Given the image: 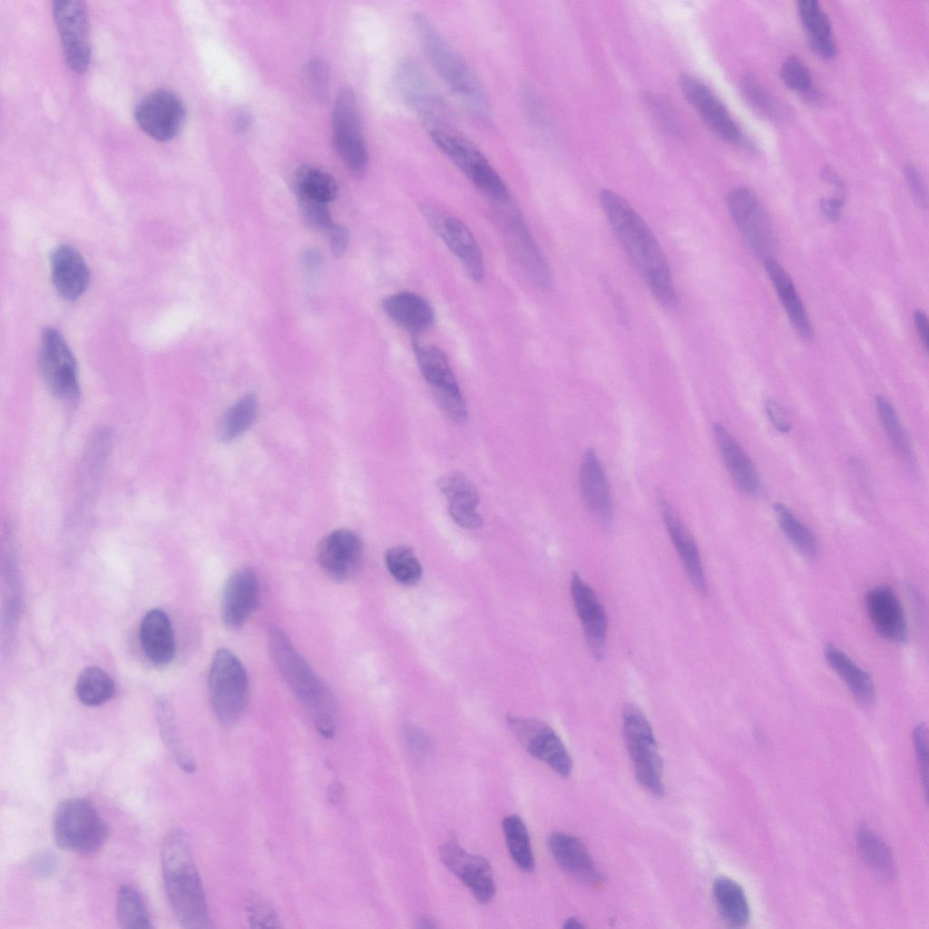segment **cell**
Listing matches in <instances>:
<instances>
[{"label":"cell","mask_w":929,"mask_h":929,"mask_svg":"<svg viewBox=\"0 0 929 929\" xmlns=\"http://www.w3.org/2000/svg\"><path fill=\"white\" fill-rule=\"evenodd\" d=\"M600 201L611 230L655 299L666 308H675L679 298L670 264L650 227L616 192L602 190Z\"/></svg>","instance_id":"1"},{"label":"cell","mask_w":929,"mask_h":929,"mask_svg":"<svg viewBox=\"0 0 929 929\" xmlns=\"http://www.w3.org/2000/svg\"><path fill=\"white\" fill-rule=\"evenodd\" d=\"M161 870L166 895L180 924L189 929L211 928L213 925L191 842L182 829L172 828L165 835L161 847Z\"/></svg>","instance_id":"2"},{"label":"cell","mask_w":929,"mask_h":929,"mask_svg":"<svg viewBox=\"0 0 929 929\" xmlns=\"http://www.w3.org/2000/svg\"><path fill=\"white\" fill-rule=\"evenodd\" d=\"M268 637L269 652L279 674L311 717L318 733L331 738L336 729V705L329 689L281 629L271 627Z\"/></svg>","instance_id":"3"},{"label":"cell","mask_w":929,"mask_h":929,"mask_svg":"<svg viewBox=\"0 0 929 929\" xmlns=\"http://www.w3.org/2000/svg\"><path fill=\"white\" fill-rule=\"evenodd\" d=\"M412 23L419 44L439 77L474 114L488 120L489 100L470 64L425 14L415 13Z\"/></svg>","instance_id":"4"},{"label":"cell","mask_w":929,"mask_h":929,"mask_svg":"<svg viewBox=\"0 0 929 929\" xmlns=\"http://www.w3.org/2000/svg\"><path fill=\"white\" fill-rule=\"evenodd\" d=\"M434 143L494 206L512 202L504 181L481 150L449 122L424 125Z\"/></svg>","instance_id":"5"},{"label":"cell","mask_w":929,"mask_h":929,"mask_svg":"<svg viewBox=\"0 0 929 929\" xmlns=\"http://www.w3.org/2000/svg\"><path fill=\"white\" fill-rule=\"evenodd\" d=\"M56 845L83 856L97 853L108 836V826L86 799L72 797L62 801L54 817Z\"/></svg>","instance_id":"6"},{"label":"cell","mask_w":929,"mask_h":929,"mask_svg":"<svg viewBox=\"0 0 929 929\" xmlns=\"http://www.w3.org/2000/svg\"><path fill=\"white\" fill-rule=\"evenodd\" d=\"M208 684L218 720L225 726L234 724L247 706L249 681L244 666L233 652L221 648L214 653Z\"/></svg>","instance_id":"7"},{"label":"cell","mask_w":929,"mask_h":929,"mask_svg":"<svg viewBox=\"0 0 929 929\" xmlns=\"http://www.w3.org/2000/svg\"><path fill=\"white\" fill-rule=\"evenodd\" d=\"M622 727L638 782L654 796L661 797L663 765L650 722L638 707L630 704L623 710Z\"/></svg>","instance_id":"8"},{"label":"cell","mask_w":929,"mask_h":929,"mask_svg":"<svg viewBox=\"0 0 929 929\" xmlns=\"http://www.w3.org/2000/svg\"><path fill=\"white\" fill-rule=\"evenodd\" d=\"M335 148L351 173L362 175L368 162L360 113L355 93L343 88L337 96L333 112Z\"/></svg>","instance_id":"9"},{"label":"cell","mask_w":929,"mask_h":929,"mask_svg":"<svg viewBox=\"0 0 929 929\" xmlns=\"http://www.w3.org/2000/svg\"><path fill=\"white\" fill-rule=\"evenodd\" d=\"M494 208L518 266L537 288L549 290L553 286L549 265L520 214L512 202Z\"/></svg>","instance_id":"10"},{"label":"cell","mask_w":929,"mask_h":929,"mask_svg":"<svg viewBox=\"0 0 929 929\" xmlns=\"http://www.w3.org/2000/svg\"><path fill=\"white\" fill-rule=\"evenodd\" d=\"M729 214L749 249L758 258L771 257L776 240L769 216L748 188L732 190L727 197Z\"/></svg>","instance_id":"11"},{"label":"cell","mask_w":929,"mask_h":929,"mask_svg":"<svg viewBox=\"0 0 929 929\" xmlns=\"http://www.w3.org/2000/svg\"><path fill=\"white\" fill-rule=\"evenodd\" d=\"M420 210L432 230L459 259L467 276L479 282L484 275L481 249L469 228L438 206L423 202Z\"/></svg>","instance_id":"12"},{"label":"cell","mask_w":929,"mask_h":929,"mask_svg":"<svg viewBox=\"0 0 929 929\" xmlns=\"http://www.w3.org/2000/svg\"><path fill=\"white\" fill-rule=\"evenodd\" d=\"M38 364L44 382L52 393L63 399L76 397L79 392L76 361L58 330L48 328L43 331Z\"/></svg>","instance_id":"13"},{"label":"cell","mask_w":929,"mask_h":929,"mask_svg":"<svg viewBox=\"0 0 929 929\" xmlns=\"http://www.w3.org/2000/svg\"><path fill=\"white\" fill-rule=\"evenodd\" d=\"M53 16L69 67L76 73H84L92 56L90 24L84 3L54 1Z\"/></svg>","instance_id":"14"},{"label":"cell","mask_w":929,"mask_h":929,"mask_svg":"<svg viewBox=\"0 0 929 929\" xmlns=\"http://www.w3.org/2000/svg\"><path fill=\"white\" fill-rule=\"evenodd\" d=\"M506 722L521 745L532 756L562 777L571 773L572 758L560 737L548 724L517 715H507Z\"/></svg>","instance_id":"15"},{"label":"cell","mask_w":929,"mask_h":929,"mask_svg":"<svg viewBox=\"0 0 929 929\" xmlns=\"http://www.w3.org/2000/svg\"><path fill=\"white\" fill-rule=\"evenodd\" d=\"M395 82L398 93L420 116L423 124L448 122V107L416 60L406 58L400 62Z\"/></svg>","instance_id":"16"},{"label":"cell","mask_w":929,"mask_h":929,"mask_svg":"<svg viewBox=\"0 0 929 929\" xmlns=\"http://www.w3.org/2000/svg\"><path fill=\"white\" fill-rule=\"evenodd\" d=\"M186 117L185 106L171 91L159 89L148 93L136 105L134 118L150 137L167 142L178 135Z\"/></svg>","instance_id":"17"},{"label":"cell","mask_w":929,"mask_h":929,"mask_svg":"<svg viewBox=\"0 0 929 929\" xmlns=\"http://www.w3.org/2000/svg\"><path fill=\"white\" fill-rule=\"evenodd\" d=\"M680 85L685 98L719 138L732 144L751 146L727 108L709 86L690 74L681 75Z\"/></svg>","instance_id":"18"},{"label":"cell","mask_w":929,"mask_h":929,"mask_svg":"<svg viewBox=\"0 0 929 929\" xmlns=\"http://www.w3.org/2000/svg\"><path fill=\"white\" fill-rule=\"evenodd\" d=\"M438 854L444 865L470 889L478 903L492 901L495 884L486 858L466 851L455 840L442 844Z\"/></svg>","instance_id":"19"},{"label":"cell","mask_w":929,"mask_h":929,"mask_svg":"<svg viewBox=\"0 0 929 929\" xmlns=\"http://www.w3.org/2000/svg\"><path fill=\"white\" fill-rule=\"evenodd\" d=\"M363 554L359 536L350 530L338 529L322 539L318 547L317 560L328 576L343 582L358 572Z\"/></svg>","instance_id":"20"},{"label":"cell","mask_w":929,"mask_h":929,"mask_svg":"<svg viewBox=\"0 0 929 929\" xmlns=\"http://www.w3.org/2000/svg\"><path fill=\"white\" fill-rule=\"evenodd\" d=\"M571 595L587 645L593 658L604 656L608 632L605 610L592 588L578 572L571 579Z\"/></svg>","instance_id":"21"},{"label":"cell","mask_w":929,"mask_h":929,"mask_svg":"<svg viewBox=\"0 0 929 929\" xmlns=\"http://www.w3.org/2000/svg\"><path fill=\"white\" fill-rule=\"evenodd\" d=\"M259 599L256 572L249 567L235 571L228 579L221 598V617L231 629L242 626L255 611Z\"/></svg>","instance_id":"22"},{"label":"cell","mask_w":929,"mask_h":929,"mask_svg":"<svg viewBox=\"0 0 929 929\" xmlns=\"http://www.w3.org/2000/svg\"><path fill=\"white\" fill-rule=\"evenodd\" d=\"M580 491L591 514L601 523L609 525L613 518L610 484L597 454L588 449L580 467Z\"/></svg>","instance_id":"23"},{"label":"cell","mask_w":929,"mask_h":929,"mask_svg":"<svg viewBox=\"0 0 929 929\" xmlns=\"http://www.w3.org/2000/svg\"><path fill=\"white\" fill-rule=\"evenodd\" d=\"M664 524L692 586L707 592V581L697 543L673 506L664 498L659 502Z\"/></svg>","instance_id":"24"},{"label":"cell","mask_w":929,"mask_h":929,"mask_svg":"<svg viewBox=\"0 0 929 929\" xmlns=\"http://www.w3.org/2000/svg\"><path fill=\"white\" fill-rule=\"evenodd\" d=\"M865 607L876 631L885 639L904 642L908 630L903 607L888 586H876L865 595Z\"/></svg>","instance_id":"25"},{"label":"cell","mask_w":929,"mask_h":929,"mask_svg":"<svg viewBox=\"0 0 929 929\" xmlns=\"http://www.w3.org/2000/svg\"><path fill=\"white\" fill-rule=\"evenodd\" d=\"M547 844L559 867L582 883L598 885L602 875L596 868L586 846L576 836L563 832L549 835Z\"/></svg>","instance_id":"26"},{"label":"cell","mask_w":929,"mask_h":929,"mask_svg":"<svg viewBox=\"0 0 929 929\" xmlns=\"http://www.w3.org/2000/svg\"><path fill=\"white\" fill-rule=\"evenodd\" d=\"M437 485L449 503L451 517L458 525L470 530L481 527L482 519L476 512L479 494L464 474H446L438 479Z\"/></svg>","instance_id":"27"},{"label":"cell","mask_w":929,"mask_h":929,"mask_svg":"<svg viewBox=\"0 0 929 929\" xmlns=\"http://www.w3.org/2000/svg\"><path fill=\"white\" fill-rule=\"evenodd\" d=\"M51 269L56 290L66 299H76L88 287V266L80 252L70 245H60L53 251Z\"/></svg>","instance_id":"28"},{"label":"cell","mask_w":929,"mask_h":929,"mask_svg":"<svg viewBox=\"0 0 929 929\" xmlns=\"http://www.w3.org/2000/svg\"><path fill=\"white\" fill-rule=\"evenodd\" d=\"M713 434L725 466L737 487L748 496L757 495L760 488L759 478L742 446L720 423L713 425Z\"/></svg>","instance_id":"29"},{"label":"cell","mask_w":929,"mask_h":929,"mask_svg":"<svg viewBox=\"0 0 929 929\" xmlns=\"http://www.w3.org/2000/svg\"><path fill=\"white\" fill-rule=\"evenodd\" d=\"M140 641L146 658L153 664H169L175 655V640L171 621L161 609L146 612L140 624Z\"/></svg>","instance_id":"30"},{"label":"cell","mask_w":929,"mask_h":929,"mask_svg":"<svg viewBox=\"0 0 929 929\" xmlns=\"http://www.w3.org/2000/svg\"><path fill=\"white\" fill-rule=\"evenodd\" d=\"M387 316L405 330L420 334L430 328L435 313L429 303L416 293L401 291L383 301Z\"/></svg>","instance_id":"31"},{"label":"cell","mask_w":929,"mask_h":929,"mask_svg":"<svg viewBox=\"0 0 929 929\" xmlns=\"http://www.w3.org/2000/svg\"><path fill=\"white\" fill-rule=\"evenodd\" d=\"M764 267L796 332L804 340H811L814 337V330L789 275L773 258L765 259Z\"/></svg>","instance_id":"32"},{"label":"cell","mask_w":929,"mask_h":929,"mask_svg":"<svg viewBox=\"0 0 929 929\" xmlns=\"http://www.w3.org/2000/svg\"><path fill=\"white\" fill-rule=\"evenodd\" d=\"M413 351L433 395L460 391L448 358L442 349L435 345L415 341Z\"/></svg>","instance_id":"33"},{"label":"cell","mask_w":929,"mask_h":929,"mask_svg":"<svg viewBox=\"0 0 929 929\" xmlns=\"http://www.w3.org/2000/svg\"><path fill=\"white\" fill-rule=\"evenodd\" d=\"M824 653L829 666L845 682L855 699L864 706H872L875 700V687L871 676L833 644H827Z\"/></svg>","instance_id":"34"},{"label":"cell","mask_w":929,"mask_h":929,"mask_svg":"<svg viewBox=\"0 0 929 929\" xmlns=\"http://www.w3.org/2000/svg\"><path fill=\"white\" fill-rule=\"evenodd\" d=\"M800 21L807 31L811 49L819 56L831 59L837 46L828 15L816 0H801L797 4Z\"/></svg>","instance_id":"35"},{"label":"cell","mask_w":929,"mask_h":929,"mask_svg":"<svg viewBox=\"0 0 929 929\" xmlns=\"http://www.w3.org/2000/svg\"><path fill=\"white\" fill-rule=\"evenodd\" d=\"M713 896L719 914L731 927H743L750 917L748 898L743 888L734 880L717 877L713 883Z\"/></svg>","instance_id":"36"},{"label":"cell","mask_w":929,"mask_h":929,"mask_svg":"<svg viewBox=\"0 0 929 929\" xmlns=\"http://www.w3.org/2000/svg\"><path fill=\"white\" fill-rule=\"evenodd\" d=\"M774 513L784 535L805 558L813 560L818 553V543L813 532L784 504L776 503Z\"/></svg>","instance_id":"37"},{"label":"cell","mask_w":929,"mask_h":929,"mask_svg":"<svg viewBox=\"0 0 929 929\" xmlns=\"http://www.w3.org/2000/svg\"><path fill=\"white\" fill-rule=\"evenodd\" d=\"M75 692L78 699L90 707L100 706L110 700L114 694L112 678L99 667H87L79 674Z\"/></svg>","instance_id":"38"},{"label":"cell","mask_w":929,"mask_h":929,"mask_svg":"<svg viewBox=\"0 0 929 929\" xmlns=\"http://www.w3.org/2000/svg\"><path fill=\"white\" fill-rule=\"evenodd\" d=\"M502 826L512 859L521 870L531 872L534 857L524 822L517 815H509L503 819Z\"/></svg>","instance_id":"39"},{"label":"cell","mask_w":929,"mask_h":929,"mask_svg":"<svg viewBox=\"0 0 929 929\" xmlns=\"http://www.w3.org/2000/svg\"><path fill=\"white\" fill-rule=\"evenodd\" d=\"M298 196L328 203L337 194V184L328 172L309 165L302 166L296 173Z\"/></svg>","instance_id":"40"},{"label":"cell","mask_w":929,"mask_h":929,"mask_svg":"<svg viewBox=\"0 0 929 929\" xmlns=\"http://www.w3.org/2000/svg\"><path fill=\"white\" fill-rule=\"evenodd\" d=\"M875 401L880 422L892 447L903 460L913 464L912 445L895 409L883 396H877Z\"/></svg>","instance_id":"41"},{"label":"cell","mask_w":929,"mask_h":929,"mask_svg":"<svg viewBox=\"0 0 929 929\" xmlns=\"http://www.w3.org/2000/svg\"><path fill=\"white\" fill-rule=\"evenodd\" d=\"M117 918L125 929H151L152 921L139 893L132 886L120 887L116 900Z\"/></svg>","instance_id":"42"},{"label":"cell","mask_w":929,"mask_h":929,"mask_svg":"<svg viewBox=\"0 0 929 929\" xmlns=\"http://www.w3.org/2000/svg\"><path fill=\"white\" fill-rule=\"evenodd\" d=\"M257 411L258 403L255 396H244L230 406L221 418L219 426L220 438L228 442L243 434L254 422Z\"/></svg>","instance_id":"43"},{"label":"cell","mask_w":929,"mask_h":929,"mask_svg":"<svg viewBox=\"0 0 929 929\" xmlns=\"http://www.w3.org/2000/svg\"><path fill=\"white\" fill-rule=\"evenodd\" d=\"M157 718L163 742L175 762L182 770L192 773L196 768L194 759L180 737L171 709L159 704Z\"/></svg>","instance_id":"44"},{"label":"cell","mask_w":929,"mask_h":929,"mask_svg":"<svg viewBox=\"0 0 929 929\" xmlns=\"http://www.w3.org/2000/svg\"><path fill=\"white\" fill-rule=\"evenodd\" d=\"M385 562L393 578L404 585H414L421 579L422 566L408 546L397 545L388 549Z\"/></svg>","instance_id":"45"},{"label":"cell","mask_w":929,"mask_h":929,"mask_svg":"<svg viewBox=\"0 0 929 929\" xmlns=\"http://www.w3.org/2000/svg\"><path fill=\"white\" fill-rule=\"evenodd\" d=\"M856 837L859 852L866 864L884 874L892 872L891 851L879 836L862 825L857 829Z\"/></svg>","instance_id":"46"},{"label":"cell","mask_w":929,"mask_h":929,"mask_svg":"<svg viewBox=\"0 0 929 929\" xmlns=\"http://www.w3.org/2000/svg\"><path fill=\"white\" fill-rule=\"evenodd\" d=\"M741 90L746 101L757 113L770 120L780 117L779 104L754 75L746 74L743 77Z\"/></svg>","instance_id":"47"},{"label":"cell","mask_w":929,"mask_h":929,"mask_svg":"<svg viewBox=\"0 0 929 929\" xmlns=\"http://www.w3.org/2000/svg\"><path fill=\"white\" fill-rule=\"evenodd\" d=\"M780 76L784 83L791 90L799 92L809 98L817 96L816 91L812 88L810 71L797 56L789 55L785 58L780 66Z\"/></svg>","instance_id":"48"},{"label":"cell","mask_w":929,"mask_h":929,"mask_svg":"<svg viewBox=\"0 0 929 929\" xmlns=\"http://www.w3.org/2000/svg\"><path fill=\"white\" fill-rule=\"evenodd\" d=\"M247 913L252 928H279L280 920L272 905L259 895L248 900Z\"/></svg>","instance_id":"49"},{"label":"cell","mask_w":929,"mask_h":929,"mask_svg":"<svg viewBox=\"0 0 929 929\" xmlns=\"http://www.w3.org/2000/svg\"><path fill=\"white\" fill-rule=\"evenodd\" d=\"M648 108L652 112L653 117L659 122V124L671 134L679 132V122L677 115L673 111L671 105L665 101L662 97L649 94L646 99Z\"/></svg>","instance_id":"50"},{"label":"cell","mask_w":929,"mask_h":929,"mask_svg":"<svg viewBox=\"0 0 929 929\" xmlns=\"http://www.w3.org/2000/svg\"><path fill=\"white\" fill-rule=\"evenodd\" d=\"M307 222L313 228L328 230L334 223L328 204L298 196Z\"/></svg>","instance_id":"51"},{"label":"cell","mask_w":929,"mask_h":929,"mask_svg":"<svg viewBox=\"0 0 929 929\" xmlns=\"http://www.w3.org/2000/svg\"><path fill=\"white\" fill-rule=\"evenodd\" d=\"M306 78L312 93L317 97L323 98L327 93L329 82L328 64L320 58L310 60L306 66Z\"/></svg>","instance_id":"52"},{"label":"cell","mask_w":929,"mask_h":929,"mask_svg":"<svg viewBox=\"0 0 929 929\" xmlns=\"http://www.w3.org/2000/svg\"><path fill=\"white\" fill-rule=\"evenodd\" d=\"M913 742L916 753L917 764L921 776L925 798L927 797V776H928V745L927 729L924 724L917 725L913 732Z\"/></svg>","instance_id":"53"},{"label":"cell","mask_w":929,"mask_h":929,"mask_svg":"<svg viewBox=\"0 0 929 929\" xmlns=\"http://www.w3.org/2000/svg\"><path fill=\"white\" fill-rule=\"evenodd\" d=\"M904 175L915 203L920 208H926L927 190L919 171L912 163H906L904 167Z\"/></svg>","instance_id":"54"},{"label":"cell","mask_w":929,"mask_h":929,"mask_svg":"<svg viewBox=\"0 0 929 929\" xmlns=\"http://www.w3.org/2000/svg\"><path fill=\"white\" fill-rule=\"evenodd\" d=\"M327 231L334 257L338 258L342 256L348 244L349 232L347 229L341 225L333 224Z\"/></svg>","instance_id":"55"},{"label":"cell","mask_w":929,"mask_h":929,"mask_svg":"<svg viewBox=\"0 0 929 929\" xmlns=\"http://www.w3.org/2000/svg\"><path fill=\"white\" fill-rule=\"evenodd\" d=\"M764 407L768 420L777 430L781 433H787L791 429V425L787 416L776 401L772 399L766 400Z\"/></svg>","instance_id":"56"},{"label":"cell","mask_w":929,"mask_h":929,"mask_svg":"<svg viewBox=\"0 0 929 929\" xmlns=\"http://www.w3.org/2000/svg\"><path fill=\"white\" fill-rule=\"evenodd\" d=\"M845 203V194L837 193L828 199H822L819 202L823 214L831 221H837L840 219L841 211Z\"/></svg>","instance_id":"57"},{"label":"cell","mask_w":929,"mask_h":929,"mask_svg":"<svg viewBox=\"0 0 929 929\" xmlns=\"http://www.w3.org/2000/svg\"><path fill=\"white\" fill-rule=\"evenodd\" d=\"M406 739L413 752L418 756L423 757L427 753L430 747L429 741L421 732L413 729H407L406 731Z\"/></svg>","instance_id":"58"},{"label":"cell","mask_w":929,"mask_h":929,"mask_svg":"<svg viewBox=\"0 0 929 929\" xmlns=\"http://www.w3.org/2000/svg\"><path fill=\"white\" fill-rule=\"evenodd\" d=\"M914 322L921 343L924 347L925 350H927L929 346V326L927 316L922 310H915L914 313Z\"/></svg>","instance_id":"59"},{"label":"cell","mask_w":929,"mask_h":929,"mask_svg":"<svg viewBox=\"0 0 929 929\" xmlns=\"http://www.w3.org/2000/svg\"><path fill=\"white\" fill-rule=\"evenodd\" d=\"M234 128L238 132H246L251 124V117L246 111H239L234 117Z\"/></svg>","instance_id":"60"},{"label":"cell","mask_w":929,"mask_h":929,"mask_svg":"<svg viewBox=\"0 0 929 929\" xmlns=\"http://www.w3.org/2000/svg\"><path fill=\"white\" fill-rule=\"evenodd\" d=\"M343 791L344 789L341 783L337 780H335L328 787V797L329 801L334 805L338 804L342 798Z\"/></svg>","instance_id":"61"},{"label":"cell","mask_w":929,"mask_h":929,"mask_svg":"<svg viewBox=\"0 0 929 929\" xmlns=\"http://www.w3.org/2000/svg\"><path fill=\"white\" fill-rule=\"evenodd\" d=\"M563 927L567 929H579L583 928L584 924L575 917H569L567 920H565Z\"/></svg>","instance_id":"62"},{"label":"cell","mask_w":929,"mask_h":929,"mask_svg":"<svg viewBox=\"0 0 929 929\" xmlns=\"http://www.w3.org/2000/svg\"><path fill=\"white\" fill-rule=\"evenodd\" d=\"M418 923H419V927H422V928H434V927H435V924H434V922L431 921L428 918H423Z\"/></svg>","instance_id":"63"}]
</instances>
